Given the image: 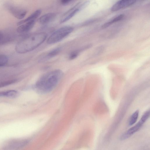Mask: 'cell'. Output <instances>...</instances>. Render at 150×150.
Listing matches in <instances>:
<instances>
[{
    "instance_id": "cell-1",
    "label": "cell",
    "mask_w": 150,
    "mask_h": 150,
    "mask_svg": "<svg viewBox=\"0 0 150 150\" xmlns=\"http://www.w3.org/2000/svg\"><path fill=\"white\" fill-rule=\"evenodd\" d=\"M62 75V71L59 69H55L46 73L37 81L35 88L42 93L50 92L56 86Z\"/></svg>"
},
{
    "instance_id": "cell-2",
    "label": "cell",
    "mask_w": 150,
    "mask_h": 150,
    "mask_svg": "<svg viewBox=\"0 0 150 150\" xmlns=\"http://www.w3.org/2000/svg\"><path fill=\"white\" fill-rule=\"evenodd\" d=\"M47 36V34L44 32L35 33L27 35L17 43L16 50L19 53L33 51L44 42Z\"/></svg>"
},
{
    "instance_id": "cell-3",
    "label": "cell",
    "mask_w": 150,
    "mask_h": 150,
    "mask_svg": "<svg viewBox=\"0 0 150 150\" xmlns=\"http://www.w3.org/2000/svg\"><path fill=\"white\" fill-rule=\"evenodd\" d=\"M73 27L70 26L62 27L54 32L47 40L48 44H52L57 43L71 33L73 30Z\"/></svg>"
},
{
    "instance_id": "cell-4",
    "label": "cell",
    "mask_w": 150,
    "mask_h": 150,
    "mask_svg": "<svg viewBox=\"0 0 150 150\" xmlns=\"http://www.w3.org/2000/svg\"><path fill=\"white\" fill-rule=\"evenodd\" d=\"M88 3V1L77 3L63 15L60 20V23H63L69 20L78 12L86 7Z\"/></svg>"
},
{
    "instance_id": "cell-5",
    "label": "cell",
    "mask_w": 150,
    "mask_h": 150,
    "mask_svg": "<svg viewBox=\"0 0 150 150\" xmlns=\"http://www.w3.org/2000/svg\"><path fill=\"white\" fill-rule=\"evenodd\" d=\"M7 8L9 12L18 19L23 18L27 13L26 10L16 6L9 5L8 6Z\"/></svg>"
},
{
    "instance_id": "cell-6",
    "label": "cell",
    "mask_w": 150,
    "mask_h": 150,
    "mask_svg": "<svg viewBox=\"0 0 150 150\" xmlns=\"http://www.w3.org/2000/svg\"><path fill=\"white\" fill-rule=\"evenodd\" d=\"M144 123V121L140 119L136 125L130 128L121 136L120 139L124 140L131 137L138 131Z\"/></svg>"
},
{
    "instance_id": "cell-7",
    "label": "cell",
    "mask_w": 150,
    "mask_h": 150,
    "mask_svg": "<svg viewBox=\"0 0 150 150\" xmlns=\"http://www.w3.org/2000/svg\"><path fill=\"white\" fill-rule=\"evenodd\" d=\"M137 0H120L111 7L112 11H116L129 6L134 4Z\"/></svg>"
},
{
    "instance_id": "cell-8",
    "label": "cell",
    "mask_w": 150,
    "mask_h": 150,
    "mask_svg": "<svg viewBox=\"0 0 150 150\" xmlns=\"http://www.w3.org/2000/svg\"><path fill=\"white\" fill-rule=\"evenodd\" d=\"M36 20H32L27 22L19 26L17 29V31L20 33H25L29 31L34 26Z\"/></svg>"
},
{
    "instance_id": "cell-9",
    "label": "cell",
    "mask_w": 150,
    "mask_h": 150,
    "mask_svg": "<svg viewBox=\"0 0 150 150\" xmlns=\"http://www.w3.org/2000/svg\"><path fill=\"white\" fill-rule=\"evenodd\" d=\"M56 17V14L55 13H47L40 16L38 19V21L41 24H47L53 21L55 19Z\"/></svg>"
},
{
    "instance_id": "cell-10",
    "label": "cell",
    "mask_w": 150,
    "mask_h": 150,
    "mask_svg": "<svg viewBox=\"0 0 150 150\" xmlns=\"http://www.w3.org/2000/svg\"><path fill=\"white\" fill-rule=\"evenodd\" d=\"M28 142L27 140H15L9 143L6 146L8 149H14L21 147L25 145Z\"/></svg>"
},
{
    "instance_id": "cell-11",
    "label": "cell",
    "mask_w": 150,
    "mask_h": 150,
    "mask_svg": "<svg viewBox=\"0 0 150 150\" xmlns=\"http://www.w3.org/2000/svg\"><path fill=\"white\" fill-rule=\"evenodd\" d=\"M41 12L42 10L40 9L36 10L26 19L18 22L17 25H19L29 21L36 20V19L40 16Z\"/></svg>"
},
{
    "instance_id": "cell-12",
    "label": "cell",
    "mask_w": 150,
    "mask_h": 150,
    "mask_svg": "<svg viewBox=\"0 0 150 150\" xmlns=\"http://www.w3.org/2000/svg\"><path fill=\"white\" fill-rule=\"evenodd\" d=\"M18 96V93L14 90L0 92V97L4 96L10 98H16Z\"/></svg>"
},
{
    "instance_id": "cell-13",
    "label": "cell",
    "mask_w": 150,
    "mask_h": 150,
    "mask_svg": "<svg viewBox=\"0 0 150 150\" xmlns=\"http://www.w3.org/2000/svg\"><path fill=\"white\" fill-rule=\"evenodd\" d=\"M124 17V15L120 14L118 15L115 18L111 19L110 21L105 23L102 26L103 28H107L110 25L116 22L122 20Z\"/></svg>"
},
{
    "instance_id": "cell-14",
    "label": "cell",
    "mask_w": 150,
    "mask_h": 150,
    "mask_svg": "<svg viewBox=\"0 0 150 150\" xmlns=\"http://www.w3.org/2000/svg\"><path fill=\"white\" fill-rule=\"evenodd\" d=\"M18 81L17 79H14L4 81L0 82V88L4 87L16 83Z\"/></svg>"
},
{
    "instance_id": "cell-15",
    "label": "cell",
    "mask_w": 150,
    "mask_h": 150,
    "mask_svg": "<svg viewBox=\"0 0 150 150\" xmlns=\"http://www.w3.org/2000/svg\"><path fill=\"white\" fill-rule=\"evenodd\" d=\"M139 114V111L137 110L132 115L130 118L129 122V125H132L136 122L138 117Z\"/></svg>"
},
{
    "instance_id": "cell-16",
    "label": "cell",
    "mask_w": 150,
    "mask_h": 150,
    "mask_svg": "<svg viewBox=\"0 0 150 150\" xmlns=\"http://www.w3.org/2000/svg\"><path fill=\"white\" fill-rule=\"evenodd\" d=\"M61 48L57 47L50 51L47 54V57L49 58L53 57L58 54L60 52Z\"/></svg>"
},
{
    "instance_id": "cell-17",
    "label": "cell",
    "mask_w": 150,
    "mask_h": 150,
    "mask_svg": "<svg viewBox=\"0 0 150 150\" xmlns=\"http://www.w3.org/2000/svg\"><path fill=\"white\" fill-rule=\"evenodd\" d=\"M8 60V58L6 56L0 54V67L3 66L6 64Z\"/></svg>"
},
{
    "instance_id": "cell-18",
    "label": "cell",
    "mask_w": 150,
    "mask_h": 150,
    "mask_svg": "<svg viewBox=\"0 0 150 150\" xmlns=\"http://www.w3.org/2000/svg\"><path fill=\"white\" fill-rule=\"evenodd\" d=\"M79 53V51L76 50L71 52L69 56V59L73 60L76 58L78 56Z\"/></svg>"
},
{
    "instance_id": "cell-19",
    "label": "cell",
    "mask_w": 150,
    "mask_h": 150,
    "mask_svg": "<svg viewBox=\"0 0 150 150\" xmlns=\"http://www.w3.org/2000/svg\"><path fill=\"white\" fill-rule=\"evenodd\" d=\"M74 0H60V3L62 5H65L68 4Z\"/></svg>"
},
{
    "instance_id": "cell-20",
    "label": "cell",
    "mask_w": 150,
    "mask_h": 150,
    "mask_svg": "<svg viewBox=\"0 0 150 150\" xmlns=\"http://www.w3.org/2000/svg\"><path fill=\"white\" fill-rule=\"evenodd\" d=\"M6 39L4 34L0 32V43L4 42L5 39Z\"/></svg>"
}]
</instances>
